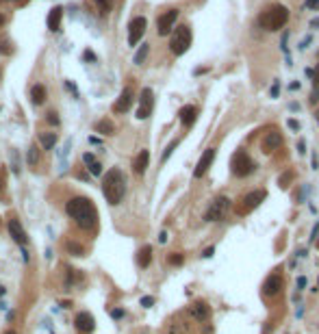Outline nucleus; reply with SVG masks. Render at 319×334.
Returning a JSON list of instances; mask_svg holds the SVG:
<instances>
[{
  "label": "nucleus",
  "mask_w": 319,
  "mask_h": 334,
  "mask_svg": "<svg viewBox=\"0 0 319 334\" xmlns=\"http://www.w3.org/2000/svg\"><path fill=\"white\" fill-rule=\"evenodd\" d=\"M65 211L72 219H74V224L78 228H83V230H94L96 224H98V211L94 206V202L89 198H72L68 204H65Z\"/></svg>",
  "instance_id": "nucleus-1"
},
{
  "label": "nucleus",
  "mask_w": 319,
  "mask_h": 334,
  "mask_svg": "<svg viewBox=\"0 0 319 334\" xmlns=\"http://www.w3.org/2000/svg\"><path fill=\"white\" fill-rule=\"evenodd\" d=\"M102 193H104L109 204H113V206L120 204L124 193H126V178H124L122 169H117V167L109 169L104 180H102Z\"/></svg>",
  "instance_id": "nucleus-2"
},
{
  "label": "nucleus",
  "mask_w": 319,
  "mask_h": 334,
  "mask_svg": "<svg viewBox=\"0 0 319 334\" xmlns=\"http://www.w3.org/2000/svg\"><path fill=\"white\" fill-rule=\"evenodd\" d=\"M289 20V9L284 5H269L260 11L258 24L265 31H280Z\"/></svg>",
  "instance_id": "nucleus-3"
},
{
  "label": "nucleus",
  "mask_w": 319,
  "mask_h": 334,
  "mask_svg": "<svg viewBox=\"0 0 319 334\" xmlns=\"http://www.w3.org/2000/svg\"><path fill=\"white\" fill-rule=\"evenodd\" d=\"M230 169H232L234 176L243 178V176H250L254 169H256V163L250 159V154H247L245 150H237L230 159Z\"/></svg>",
  "instance_id": "nucleus-4"
},
{
  "label": "nucleus",
  "mask_w": 319,
  "mask_h": 334,
  "mask_svg": "<svg viewBox=\"0 0 319 334\" xmlns=\"http://www.w3.org/2000/svg\"><path fill=\"white\" fill-rule=\"evenodd\" d=\"M189 46H191V29H189L187 24H180L178 29L174 31V35H172L169 50H172L176 57H180V55H185V52L189 50Z\"/></svg>",
  "instance_id": "nucleus-5"
},
{
  "label": "nucleus",
  "mask_w": 319,
  "mask_h": 334,
  "mask_svg": "<svg viewBox=\"0 0 319 334\" xmlns=\"http://www.w3.org/2000/svg\"><path fill=\"white\" fill-rule=\"evenodd\" d=\"M152 109H154V94L150 87H146V89H141V96H139L137 117H139V120H148V117L152 115Z\"/></svg>",
  "instance_id": "nucleus-6"
},
{
  "label": "nucleus",
  "mask_w": 319,
  "mask_h": 334,
  "mask_svg": "<svg viewBox=\"0 0 319 334\" xmlns=\"http://www.w3.org/2000/svg\"><path fill=\"white\" fill-rule=\"evenodd\" d=\"M176 20H178V9H169V11H165L163 16H159V20H156V33H159L161 37L169 35V33L174 31Z\"/></svg>",
  "instance_id": "nucleus-7"
},
{
  "label": "nucleus",
  "mask_w": 319,
  "mask_h": 334,
  "mask_svg": "<svg viewBox=\"0 0 319 334\" xmlns=\"http://www.w3.org/2000/svg\"><path fill=\"white\" fill-rule=\"evenodd\" d=\"M146 26H148V22L143 16H137L130 20V24H128V44L130 46H137L141 42L143 33H146Z\"/></svg>",
  "instance_id": "nucleus-8"
},
{
  "label": "nucleus",
  "mask_w": 319,
  "mask_h": 334,
  "mask_svg": "<svg viewBox=\"0 0 319 334\" xmlns=\"http://www.w3.org/2000/svg\"><path fill=\"white\" fill-rule=\"evenodd\" d=\"M228 206H230V200H228V198H217L211 204V208L206 211V221H219V219H224Z\"/></svg>",
  "instance_id": "nucleus-9"
},
{
  "label": "nucleus",
  "mask_w": 319,
  "mask_h": 334,
  "mask_svg": "<svg viewBox=\"0 0 319 334\" xmlns=\"http://www.w3.org/2000/svg\"><path fill=\"white\" fill-rule=\"evenodd\" d=\"M215 161V148H208L204 150V154L200 156V161H198V165H195V172L193 176L195 178H202L206 172H208V167H211V163Z\"/></svg>",
  "instance_id": "nucleus-10"
},
{
  "label": "nucleus",
  "mask_w": 319,
  "mask_h": 334,
  "mask_svg": "<svg viewBox=\"0 0 319 334\" xmlns=\"http://www.w3.org/2000/svg\"><path fill=\"white\" fill-rule=\"evenodd\" d=\"M74 325H76V330L81 334H91L94 328H96V321H94V317H91L89 312H78L76 319H74Z\"/></svg>",
  "instance_id": "nucleus-11"
},
{
  "label": "nucleus",
  "mask_w": 319,
  "mask_h": 334,
  "mask_svg": "<svg viewBox=\"0 0 319 334\" xmlns=\"http://www.w3.org/2000/svg\"><path fill=\"white\" fill-rule=\"evenodd\" d=\"M133 98H135L133 87H126L120 94V98H117V102L113 104V111L115 113H126V111L130 109V104H133Z\"/></svg>",
  "instance_id": "nucleus-12"
},
{
  "label": "nucleus",
  "mask_w": 319,
  "mask_h": 334,
  "mask_svg": "<svg viewBox=\"0 0 319 334\" xmlns=\"http://www.w3.org/2000/svg\"><path fill=\"white\" fill-rule=\"evenodd\" d=\"M265 191L263 189H258V191H254L250 195H245V200H243V208H241V213H247V211H252V208H256L260 202L265 200Z\"/></svg>",
  "instance_id": "nucleus-13"
},
{
  "label": "nucleus",
  "mask_w": 319,
  "mask_h": 334,
  "mask_svg": "<svg viewBox=\"0 0 319 334\" xmlns=\"http://www.w3.org/2000/svg\"><path fill=\"white\" fill-rule=\"evenodd\" d=\"M280 289H282V278H280L278 273L269 276V278L265 280V284H263V293H265V295H278Z\"/></svg>",
  "instance_id": "nucleus-14"
},
{
  "label": "nucleus",
  "mask_w": 319,
  "mask_h": 334,
  "mask_svg": "<svg viewBox=\"0 0 319 334\" xmlns=\"http://www.w3.org/2000/svg\"><path fill=\"white\" fill-rule=\"evenodd\" d=\"M9 234H11V239L16 241V243H20V245H26V232H24V228L20 226V221L18 219H11L9 221Z\"/></svg>",
  "instance_id": "nucleus-15"
},
{
  "label": "nucleus",
  "mask_w": 319,
  "mask_h": 334,
  "mask_svg": "<svg viewBox=\"0 0 319 334\" xmlns=\"http://www.w3.org/2000/svg\"><path fill=\"white\" fill-rule=\"evenodd\" d=\"M280 146H282V137H280L278 130H271L263 139V152H271V150H276Z\"/></svg>",
  "instance_id": "nucleus-16"
},
{
  "label": "nucleus",
  "mask_w": 319,
  "mask_h": 334,
  "mask_svg": "<svg viewBox=\"0 0 319 334\" xmlns=\"http://www.w3.org/2000/svg\"><path fill=\"white\" fill-rule=\"evenodd\" d=\"M195 117H198V109H195L193 104H187V107L180 109V122H182V126L189 128L195 122Z\"/></svg>",
  "instance_id": "nucleus-17"
},
{
  "label": "nucleus",
  "mask_w": 319,
  "mask_h": 334,
  "mask_svg": "<svg viewBox=\"0 0 319 334\" xmlns=\"http://www.w3.org/2000/svg\"><path fill=\"white\" fill-rule=\"evenodd\" d=\"M148 161H150V154H148V150H141L139 154H137V159L133 163V169H135V174H146V169H148Z\"/></svg>",
  "instance_id": "nucleus-18"
},
{
  "label": "nucleus",
  "mask_w": 319,
  "mask_h": 334,
  "mask_svg": "<svg viewBox=\"0 0 319 334\" xmlns=\"http://www.w3.org/2000/svg\"><path fill=\"white\" fill-rule=\"evenodd\" d=\"M61 18H63V9H61V7H55V9L48 13V29L50 31H59V26H61Z\"/></svg>",
  "instance_id": "nucleus-19"
},
{
  "label": "nucleus",
  "mask_w": 319,
  "mask_h": 334,
  "mask_svg": "<svg viewBox=\"0 0 319 334\" xmlns=\"http://www.w3.org/2000/svg\"><path fill=\"white\" fill-rule=\"evenodd\" d=\"M31 100H33V104H44L46 102V87L44 85H35V87L31 89Z\"/></svg>",
  "instance_id": "nucleus-20"
},
{
  "label": "nucleus",
  "mask_w": 319,
  "mask_h": 334,
  "mask_svg": "<svg viewBox=\"0 0 319 334\" xmlns=\"http://www.w3.org/2000/svg\"><path fill=\"white\" fill-rule=\"evenodd\" d=\"M96 133H100V135H113L115 133L113 122H111V120H100V122L96 124Z\"/></svg>",
  "instance_id": "nucleus-21"
},
{
  "label": "nucleus",
  "mask_w": 319,
  "mask_h": 334,
  "mask_svg": "<svg viewBox=\"0 0 319 334\" xmlns=\"http://www.w3.org/2000/svg\"><path fill=\"white\" fill-rule=\"evenodd\" d=\"M137 260H139V265H141V267H148V265H150V260H152V247H150V245L141 247V250H139V256H137Z\"/></svg>",
  "instance_id": "nucleus-22"
},
{
  "label": "nucleus",
  "mask_w": 319,
  "mask_h": 334,
  "mask_svg": "<svg viewBox=\"0 0 319 334\" xmlns=\"http://www.w3.org/2000/svg\"><path fill=\"white\" fill-rule=\"evenodd\" d=\"M191 315L195 317V319H206L208 317V308H206V304H202V302H198V304H193L191 306Z\"/></svg>",
  "instance_id": "nucleus-23"
},
{
  "label": "nucleus",
  "mask_w": 319,
  "mask_h": 334,
  "mask_svg": "<svg viewBox=\"0 0 319 334\" xmlns=\"http://www.w3.org/2000/svg\"><path fill=\"white\" fill-rule=\"evenodd\" d=\"M39 141H42L44 150H50V148H55V143H57V135L55 133H44V135H39Z\"/></svg>",
  "instance_id": "nucleus-24"
},
{
  "label": "nucleus",
  "mask_w": 319,
  "mask_h": 334,
  "mask_svg": "<svg viewBox=\"0 0 319 334\" xmlns=\"http://www.w3.org/2000/svg\"><path fill=\"white\" fill-rule=\"evenodd\" d=\"M83 161L85 163H87V165L91 167V174H94V176H98V174H100L102 172V165H100V163H98L96 159H94V154H83Z\"/></svg>",
  "instance_id": "nucleus-25"
},
{
  "label": "nucleus",
  "mask_w": 319,
  "mask_h": 334,
  "mask_svg": "<svg viewBox=\"0 0 319 334\" xmlns=\"http://www.w3.org/2000/svg\"><path fill=\"white\" fill-rule=\"evenodd\" d=\"M65 250H68L70 254H74V256H83V254H85L83 245H78L76 241H68V243H65Z\"/></svg>",
  "instance_id": "nucleus-26"
},
{
  "label": "nucleus",
  "mask_w": 319,
  "mask_h": 334,
  "mask_svg": "<svg viewBox=\"0 0 319 334\" xmlns=\"http://www.w3.org/2000/svg\"><path fill=\"white\" fill-rule=\"evenodd\" d=\"M94 3H96L98 11H100L102 16H104V13H109V11H111V7H113V0H94Z\"/></svg>",
  "instance_id": "nucleus-27"
},
{
  "label": "nucleus",
  "mask_w": 319,
  "mask_h": 334,
  "mask_svg": "<svg viewBox=\"0 0 319 334\" xmlns=\"http://www.w3.org/2000/svg\"><path fill=\"white\" fill-rule=\"evenodd\" d=\"M37 163H39V152H37V146H33L29 150V165L31 167H37Z\"/></svg>",
  "instance_id": "nucleus-28"
},
{
  "label": "nucleus",
  "mask_w": 319,
  "mask_h": 334,
  "mask_svg": "<svg viewBox=\"0 0 319 334\" xmlns=\"http://www.w3.org/2000/svg\"><path fill=\"white\" fill-rule=\"evenodd\" d=\"M146 55H148V46L143 44V46H141V50L135 55V63H143V59H146Z\"/></svg>",
  "instance_id": "nucleus-29"
},
{
  "label": "nucleus",
  "mask_w": 319,
  "mask_h": 334,
  "mask_svg": "<svg viewBox=\"0 0 319 334\" xmlns=\"http://www.w3.org/2000/svg\"><path fill=\"white\" fill-rule=\"evenodd\" d=\"M3 52L5 55H11L13 48H9V42H3V39H0V55H3Z\"/></svg>",
  "instance_id": "nucleus-30"
},
{
  "label": "nucleus",
  "mask_w": 319,
  "mask_h": 334,
  "mask_svg": "<svg viewBox=\"0 0 319 334\" xmlns=\"http://www.w3.org/2000/svg\"><path fill=\"white\" fill-rule=\"evenodd\" d=\"M176 146H178V141H172V143H169V148L165 150V154H163V161H167V159H169V154H172V150H174Z\"/></svg>",
  "instance_id": "nucleus-31"
},
{
  "label": "nucleus",
  "mask_w": 319,
  "mask_h": 334,
  "mask_svg": "<svg viewBox=\"0 0 319 334\" xmlns=\"http://www.w3.org/2000/svg\"><path fill=\"white\" fill-rule=\"evenodd\" d=\"M169 263H172V265H180L182 263V256H180V254H172V256H169Z\"/></svg>",
  "instance_id": "nucleus-32"
},
{
  "label": "nucleus",
  "mask_w": 319,
  "mask_h": 334,
  "mask_svg": "<svg viewBox=\"0 0 319 334\" xmlns=\"http://www.w3.org/2000/svg\"><path fill=\"white\" fill-rule=\"evenodd\" d=\"M306 9H319V0H306Z\"/></svg>",
  "instance_id": "nucleus-33"
},
{
  "label": "nucleus",
  "mask_w": 319,
  "mask_h": 334,
  "mask_svg": "<svg viewBox=\"0 0 319 334\" xmlns=\"http://www.w3.org/2000/svg\"><path fill=\"white\" fill-rule=\"evenodd\" d=\"M48 122H50V124H55V126L59 124V117H57L55 111H50V113H48Z\"/></svg>",
  "instance_id": "nucleus-34"
},
{
  "label": "nucleus",
  "mask_w": 319,
  "mask_h": 334,
  "mask_svg": "<svg viewBox=\"0 0 319 334\" xmlns=\"http://www.w3.org/2000/svg\"><path fill=\"white\" fill-rule=\"evenodd\" d=\"M152 304H154V299H152V297H141V306H146V308H150Z\"/></svg>",
  "instance_id": "nucleus-35"
},
{
  "label": "nucleus",
  "mask_w": 319,
  "mask_h": 334,
  "mask_svg": "<svg viewBox=\"0 0 319 334\" xmlns=\"http://www.w3.org/2000/svg\"><path fill=\"white\" fill-rule=\"evenodd\" d=\"M310 102H319V85L315 87V91L310 94Z\"/></svg>",
  "instance_id": "nucleus-36"
},
{
  "label": "nucleus",
  "mask_w": 319,
  "mask_h": 334,
  "mask_svg": "<svg viewBox=\"0 0 319 334\" xmlns=\"http://www.w3.org/2000/svg\"><path fill=\"white\" fill-rule=\"evenodd\" d=\"M213 252H215L213 247H206V250H204V254H202V256H204V258H211V256H213Z\"/></svg>",
  "instance_id": "nucleus-37"
},
{
  "label": "nucleus",
  "mask_w": 319,
  "mask_h": 334,
  "mask_svg": "<svg viewBox=\"0 0 319 334\" xmlns=\"http://www.w3.org/2000/svg\"><path fill=\"white\" fill-rule=\"evenodd\" d=\"M111 315H113V317H115V319H120V317H122V315H124V310H122V308H115V310H113V312H111Z\"/></svg>",
  "instance_id": "nucleus-38"
},
{
  "label": "nucleus",
  "mask_w": 319,
  "mask_h": 334,
  "mask_svg": "<svg viewBox=\"0 0 319 334\" xmlns=\"http://www.w3.org/2000/svg\"><path fill=\"white\" fill-rule=\"evenodd\" d=\"M312 76H315V85H319V65H317V70L312 72Z\"/></svg>",
  "instance_id": "nucleus-39"
},
{
  "label": "nucleus",
  "mask_w": 319,
  "mask_h": 334,
  "mask_svg": "<svg viewBox=\"0 0 319 334\" xmlns=\"http://www.w3.org/2000/svg\"><path fill=\"white\" fill-rule=\"evenodd\" d=\"M297 286H299V289H304V286H306V278H299L297 280Z\"/></svg>",
  "instance_id": "nucleus-40"
},
{
  "label": "nucleus",
  "mask_w": 319,
  "mask_h": 334,
  "mask_svg": "<svg viewBox=\"0 0 319 334\" xmlns=\"http://www.w3.org/2000/svg\"><path fill=\"white\" fill-rule=\"evenodd\" d=\"M3 24H5V16L0 13V29H3Z\"/></svg>",
  "instance_id": "nucleus-41"
},
{
  "label": "nucleus",
  "mask_w": 319,
  "mask_h": 334,
  "mask_svg": "<svg viewBox=\"0 0 319 334\" xmlns=\"http://www.w3.org/2000/svg\"><path fill=\"white\" fill-rule=\"evenodd\" d=\"M315 115H317V122H319V109H317V113H315Z\"/></svg>",
  "instance_id": "nucleus-42"
},
{
  "label": "nucleus",
  "mask_w": 319,
  "mask_h": 334,
  "mask_svg": "<svg viewBox=\"0 0 319 334\" xmlns=\"http://www.w3.org/2000/svg\"><path fill=\"white\" fill-rule=\"evenodd\" d=\"M317 247H319V239H317Z\"/></svg>",
  "instance_id": "nucleus-43"
}]
</instances>
